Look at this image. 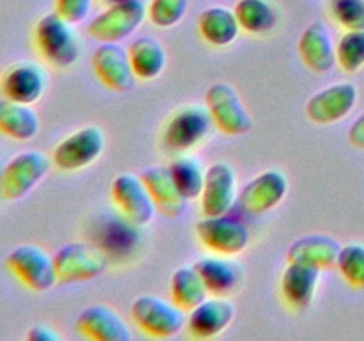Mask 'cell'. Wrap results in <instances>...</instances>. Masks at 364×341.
<instances>
[{
    "label": "cell",
    "instance_id": "cell-1",
    "mask_svg": "<svg viewBox=\"0 0 364 341\" xmlns=\"http://www.w3.org/2000/svg\"><path fill=\"white\" fill-rule=\"evenodd\" d=\"M34 41L43 59L52 66L70 67L80 57V43L73 23L57 13L46 14L36 23Z\"/></svg>",
    "mask_w": 364,
    "mask_h": 341
},
{
    "label": "cell",
    "instance_id": "cell-2",
    "mask_svg": "<svg viewBox=\"0 0 364 341\" xmlns=\"http://www.w3.org/2000/svg\"><path fill=\"white\" fill-rule=\"evenodd\" d=\"M132 318L135 325L148 336L173 337L187 325V315L176 302L164 301L156 295H141L132 304Z\"/></svg>",
    "mask_w": 364,
    "mask_h": 341
},
{
    "label": "cell",
    "instance_id": "cell-3",
    "mask_svg": "<svg viewBox=\"0 0 364 341\" xmlns=\"http://www.w3.org/2000/svg\"><path fill=\"white\" fill-rule=\"evenodd\" d=\"M146 14L148 13L141 0L112 2L89 21L87 32L100 43H119L137 31Z\"/></svg>",
    "mask_w": 364,
    "mask_h": 341
},
{
    "label": "cell",
    "instance_id": "cell-4",
    "mask_svg": "<svg viewBox=\"0 0 364 341\" xmlns=\"http://www.w3.org/2000/svg\"><path fill=\"white\" fill-rule=\"evenodd\" d=\"M6 266L32 291H46L59 283L53 256H50L39 245H18L6 258Z\"/></svg>",
    "mask_w": 364,
    "mask_h": 341
},
{
    "label": "cell",
    "instance_id": "cell-5",
    "mask_svg": "<svg viewBox=\"0 0 364 341\" xmlns=\"http://www.w3.org/2000/svg\"><path fill=\"white\" fill-rule=\"evenodd\" d=\"M50 170V158L41 151H23L7 162L0 173V195L6 201L25 197Z\"/></svg>",
    "mask_w": 364,
    "mask_h": 341
},
{
    "label": "cell",
    "instance_id": "cell-6",
    "mask_svg": "<svg viewBox=\"0 0 364 341\" xmlns=\"http://www.w3.org/2000/svg\"><path fill=\"white\" fill-rule=\"evenodd\" d=\"M205 99L213 124L223 134L238 137L251 131L252 117L233 85L226 82H217L206 91Z\"/></svg>",
    "mask_w": 364,
    "mask_h": 341
},
{
    "label": "cell",
    "instance_id": "cell-7",
    "mask_svg": "<svg viewBox=\"0 0 364 341\" xmlns=\"http://www.w3.org/2000/svg\"><path fill=\"white\" fill-rule=\"evenodd\" d=\"M212 123L213 119L206 107H181L167 119L164 128V144L173 151H188L205 141Z\"/></svg>",
    "mask_w": 364,
    "mask_h": 341
},
{
    "label": "cell",
    "instance_id": "cell-8",
    "mask_svg": "<svg viewBox=\"0 0 364 341\" xmlns=\"http://www.w3.org/2000/svg\"><path fill=\"white\" fill-rule=\"evenodd\" d=\"M105 149V134L100 126H84L73 131L53 149L52 160L60 170H80L102 156Z\"/></svg>",
    "mask_w": 364,
    "mask_h": 341
},
{
    "label": "cell",
    "instance_id": "cell-9",
    "mask_svg": "<svg viewBox=\"0 0 364 341\" xmlns=\"http://www.w3.org/2000/svg\"><path fill=\"white\" fill-rule=\"evenodd\" d=\"M57 281L63 284L82 283L102 276L107 270V256L85 244H68L53 256Z\"/></svg>",
    "mask_w": 364,
    "mask_h": 341
},
{
    "label": "cell",
    "instance_id": "cell-10",
    "mask_svg": "<svg viewBox=\"0 0 364 341\" xmlns=\"http://www.w3.org/2000/svg\"><path fill=\"white\" fill-rule=\"evenodd\" d=\"M196 233L206 249L220 256H237L249 245V229L235 217H205L196 224Z\"/></svg>",
    "mask_w": 364,
    "mask_h": 341
},
{
    "label": "cell",
    "instance_id": "cell-11",
    "mask_svg": "<svg viewBox=\"0 0 364 341\" xmlns=\"http://www.w3.org/2000/svg\"><path fill=\"white\" fill-rule=\"evenodd\" d=\"M112 197L121 213L135 226H146L155 217V201L137 174L123 173L114 178Z\"/></svg>",
    "mask_w": 364,
    "mask_h": 341
},
{
    "label": "cell",
    "instance_id": "cell-12",
    "mask_svg": "<svg viewBox=\"0 0 364 341\" xmlns=\"http://www.w3.org/2000/svg\"><path fill=\"white\" fill-rule=\"evenodd\" d=\"M92 70L105 87L127 92L134 87L135 73L132 70L128 50L119 43H102L92 53Z\"/></svg>",
    "mask_w": 364,
    "mask_h": 341
},
{
    "label": "cell",
    "instance_id": "cell-13",
    "mask_svg": "<svg viewBox=\"0 0 364 341\" xmlns=\"http://www.w3.org/2000/svg\"><path fill=\"white\" fill-rule=\"evenodd\" d=\"M358 102V89L350 82H340L322 89L306 103V114L316 124H333L350 114Z\"/></svg>",
    "mask_w": 364,
    "mask_h": 341
},
{
    "label": "cell",
    "instance_id": "cell-14",
    "mask_svg": "<svg viewBox=\"0 0 364 341\" xmlns=\"http://www.w3.org/2000/svg\"><path fill=\"white\" fill-rule=\"evenodd\" d=\"M201 210L205 217L226 215L237 201V176L233 167L217 162L206 169L205 187L201 195Z\"/></svg>",
    "mask_w": 364,
    "mask_h": 341
},
{
    "label": "cell",
    "instance_id": "cell-15",
    "mask_svg": "<svg viewBox=\"0 0 364 341\" xmlns=\"http://www.w3.org/2000/svg\"><path fill=\"white\" fill-rule=\"evenodd\" d=\"M288 192V180L281 170L270 169L258 174L240 190V206L251 215H262L276 208Z\"/></svg>",
    "mask_w": 364,
    "mask_h": 341
},
{
    "label": "cell",
    "instance_id": "cell-16",
    "mask_svg": "<svg viewBox=\"0 0 364 341\" xmlns=\"http://www.w3.org/2000/svg\"><path fill=\"white\" fill-rule=\"evenodd\" d=\"M0 85L2 98L32 105L41 98L46 89L45 70L36 63H16L4 71Z\"/></svg>",
    "mask_w": 364,
    "mask_h": 341
},
{
    "label": "cell",
    "instance_id": "cell-17",
    "mask_svg": "<svg viewBox=\"0 0 364 341\" xmlns=\"http://www.w3.org/2000/svg\"><path fill=\"white\" fill-rule=\"evenodd\" d=\"M77 330L84 337L96 341H130L132 337L123 316L103 304L85 308L77 318Z\"/></svg>",
    "mask_w": 364,
    "mask_h": 341
},
{
    "label": "cell",
    "instance_id": "cell-18",
    "mask_svg": "<svg viewBox=\"0 0 364 341\" xmlns=\"http://www.w3.org/2000/svg\"><path fill=\"white\" fill-rule=\"evenodd\" d=\"M235 318V305L230 298L219 297L205 298L192 311H188L187 327L192 336L210 340L219 336L230 327Z\"/></svg>",
    "mask_w": 364,
    "mask_h": 341
},
{
    "label": "cell",
    "instance_id": "cell-19",
    "mask_svg": "<svg viewBox=\"0 0 364 341\" xmlns=\"http://www.w3.org/2000/svg\"><path fill=\"white\" fill-rule=\"evenodd\" d=\"M343 245L329 234H306L288 247V261L304 263L320 270L334 269Z\"/></svg>",
    "mask_w": 364,
    "mask_h": 341
},
{
    "label": "cell",
    "instance_id": "cell-20",
    "mask_svg": "<svg viewBox=\"0 0 364 341\" xmlns=\"http://www.w3.org/2000/svg\"><path fill=\"white\" fill-rule=\"evenodd\" d=\"M142 181L148 187L153 201H155L156 210L164 213L169 219H176L187 208V199L178 188L174 181L173 173L166 166H153L142 170Z\"/></svg>",
    "mask_w": 364,
    "mask_h": 341
},
{
    "label": "cell",
    "instance_id": "cell-21",
    "mask_svg": "<svg viewBox=\"0 0 364 341\" xmlns=\"http://www.w3.org/2000/svg\"><path fill=\"white\" fill-rule=\"evenodd\" d=\"M299 53L306 66L315 73H326L336 64V46L326 23L313 21L299 39Z\"/></svg>",
    "mask_w": 364,
    "mask_h": 341
},
{
    "label": "cell",
    "instance_id": "cell-22",
    "mask_svg": "<svg viewBox=\"0 0 364 341\" xmlns=\"http://www.w3.org/2000/svg\"><path fill=\"white\" fill-rule=\"evenodd\" d=\"M320 272L322 270L316 269V266L288 261L287 270L281 277V291H283L284 301L295 309L308 308L315 298Z\"/></svg>",
    "mask_w": 364,
    "mask_h": 341
},
{
    "label": "cell",
    "instance_id": "cell-23",
    "mask_svg": "<svg viewBox=\"0 0 364 341\" xmlns=\"http://www.w3.org/2000/svg\"><path fill=\"white\" fill-rule=\"evenodd\" d=\"M199 34L208 45L223 48L230 46L240 34V23L235 11L223 6H213L199 14Z\"/></svg>",
    "mask_w": 364,
    "mask_h": 341
},
{
    "label": "cell",
    "instance_id": "cell-24",
    "mask_svg": "<svg viewBox=\"0 0 364 341\" xmlns=\"http://www.w3.org/2000/svg\"><path fill=\"white\" fill-rule=\"evenodd\" d=\"M39 126V117L31 105L0 98V134L14 141H31Z\"/></svg>",
    "mask_w": 364,
    "mask_h": 341
},
{
    "label": "cell",
    "instance_id": "cell-25",
    "mask_svg": "<svg viewBox=\"0 0 364 341\" xmlns=\"http://www.w3.org/2000/svg\"><path fill=\"white\" fill-rule=\"evenodd\" d=\"M196 270L205 281L210 293L226 297L228 293L235 290L240 284L242 272L240 266L235 265L231 259L219 258V256H205L194 263Z\"/></svg>",
    "mask_w": 364,
    "mask_h": 341
},
{
    "label": "cell",
    "instance_id": "cell-26",
    "mask_svg": "<svg viewBox=\"0 0 364 341\" xmlns=\"http://www.w3.org/2000/svg\"><path fill=\"white\" fill-rule=\"evenodd\" d=\"M132 70L141 80H153L164 71L167 63L166 48L159 39L151 36H141L128 46Z\"/></svg>",
    "mask_w": 364,
    "mask_h": 341
},
{
    "label": "cell",
    "instance_id": "cell-27",
    "mask_svg": "<svg viewBox=\"0 0 364 341\" xmlns=\"http://www.w3.org/2000/svg\"><path fill=\"white\" fill-rule=\"evenodd\" d=\"M171 295H173V301L185 313H188L196 305L201 304L205 298H208L210 291L196 266L192 265L180 266L174 270V274L171 276Z\"/></svg>",
    "mask_w": 364,
    "mask_h": 341
},
{
    "label": "cell",
    "instance_id": "cell-28",
    "mask_svg": "<svg viewBox=\"0 0 364 341\" xmlns=\"http://www.w3.org/2000/svg\"><path fill=\"white\" fill-rule=\"evenodd\" d=\"M233 11L240 28L249 34H265L276 25V11L267 0H240Z\"/></svg>",
    "mask_w": 364,
    "mask_h": 341
},
{
    "label": "cell",
    "instance_id": "cell-29",
    "mask_svg": "<svg viewBox=\"0 0 364 341\" xmlns=\"http://www.w3.org/2000/svg\"><path fill=\"white\" fill-rule=\"evenodd\" d=\"M169 169L187 201L198 199L201 195L203 187H205L206 169L199 160L191 158V156H180V158L173 160Z\"/></svg>",
    "mask_w": 364,
    "mask_h": 341
},
{
    "label": "cell",
    "instance_id": "cell-30",
    "mask_svg": "<svg viewBox=\"0 0 364 341\" xmlns=\"http://www.w3.org/2000/svg\"><path fill=\"white\" fill-rule=\"evenodd\" d=\"M336 63L347 73L364 66V31H347L336 45Z\"/></svg>",
    "mask_w": 364,
    "mask_h": 341
},
{
    "label": "cell",
    "instance_id": "cell-31",
    "mask_svg": "<svg viewBox=\"0 0 364 341\" xmlns=\"http://www.w3.org/2000/svg\"><path fill=\"white\" fill-rule=\"evenodd\" d=\"M336 269L348 286L364 290V244H348L341 247Z\"/></svg>",
    "mask_w": 364,
    "mask_h": 341
},
{
    "label": "cell",
    "instance_id": "cell-32",
    "mask_svg": "<svg viewBox=\"0 0 364 341\" xmlns=\"http://www.w3.org/2000/svg\"><path fill=\"white\" fill-rule=\"evenodd\" d=\"M187 9L188 0H151L148 7V16L156 27L169 28L183 20Z\"/></svg>",
    "mask_w": 364,
    "mask_h": 341
},
{
    "label": "cell",
    "instance_id": "cell-33",
    "mask_svg": "<svg viewBox=\"0 0 364 341\" xmlns=\"http://www.w3.org/2000/svg\"><path fill=\"white\" fill-rule=\"evenodd\" d=\"M331 11L347 31H364V0H333Z\"/></svg>",
    "mask_w": 364,
    "mask_h": 341
},
{
    "label": "cell",
    "instance_id": "cell-34",
    "mask_svg": "<svg viewBox=\"0 0 364 341\" xmlns=\"http://www.w3.org/2000/svg\"><path fill=\"white\" fill-rule=\"evenodd\" d=\"M92 0H55V13L70 23H80L91 13Z\"/></svg>",
    "mask_w": 364,
    "mask_h": 341
},
{
    "label": "cell",
    "instance_id": "cell-35",
    "mask_svg": "<svg viewBox=\"0 0 364 341\" xmlns=\"http://www.w3.org/2000/svg\"><path fill=\"white\" fill-rule=\"evenodd\" d=\"M27 340L31 341H60V334L50 325H34L27 332Z\"/></svg>",
    "mask_w": 364,
    "mask_h": 341
},
{
    "label": "cell",
    "instance_id": "cell-36",
    "mask_svg": "<svg viewBox=\"0 0 364 341\" xmlns=\"http://www.w3.org/2000/svg\"><path fill=\"white\" fill-rule=\"evenodd\" d=\"M348 142L354 148L364 149V112L354 121V124L348 130Z\"/></svg>",
    "mask_w": 364,
    "mask_h": 341
},
{
    "label": "cell",
    "instance_id": "cell-37",
    "mask_svg": "<svg viewBox=\"0 0 364 341\" xmlns=\"http://www.w3.org/2000/svg\"><path fill=\"white\" fill-rule=\"evenodd\" d=\"M2 77V75H0ZM0 98H2V85H0Z\"/></svg>",
    "mask_w": 364,
    "mask_h": 341
},
{
    "label": "cell",
    "instance_id": "cell-38",
    "mask_svg": "<svg viewBox=\"0 0 364 341\" xmlns=\"http://www.w3.org/2000/svg\"><path fill=\"white\" fill-rule=\"evenodd\" d=\"M110 2H119V0H110Z\"/></svg>",
    "mask_w": 364,
    "mask_h": 341
}]
</instances>
